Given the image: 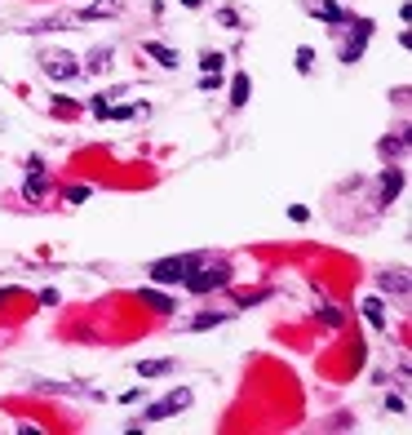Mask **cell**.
Returning <instances> with one entry per match:
<instances>
[{
    "label": "cell",
    "instance_id": "cell-13",
    "mask_svg": "<svg viewBox=\"0 0 412 435\" xmlns=\"http://www.w3.org/2000/svg\"><path fill=\"white\" fill-rule=\"evenodd\" d=\"M226 320H231L226 311H204V316H196V320L187 324V329H191V333H200V329H213V324H226Z\"/></svg>",
    "mask_w": 412,
    "mask_h": 435
},
{
    "label": "cell",
    "instance_id": "cell-15",
    "mask_svg": "<svg viewBox=\"0 0 412 435\" xmlns=\"http://www.w3.org/2000/svg\"><path fill=\"white\" fill-rule=\"evenodd\" d=\"M297 71H301V76H310V71H315V49H310V45H301V49H297Z\"/></svg>",
    "mask_w": 412,
    "mask_h": 435
},
{
    "label": "cell",
    "instance_id": "cell-23",
    "mask_svg": "<svg viewBox=\"0 0 412 435\" xmlns=\"http://www.w3.org/2000/svg\"><path fill=\"white\" fill-rule=\"evenodd\" d=\"M182 5H187V9H200V5H204V0H182Z\"/></svg>",
    "mask_w": 412,
    "mask_h": 435
},
{
    "label": "cell",
    "instance_id": "cell-7",
    "mask_svg": "<svg viewBox=\"0 0 412 435\" xmlns=\"http://www.w3.org/2000/svg\"><path fill=\"white\" fill-rule=\"evenodd\" d=\"M248 98H253V80H248V71H239L231 80V107H248Z\"/></svg>",
    "mask_w": 412,
    "mask_h": 435
},
{
    "label": "cell",
    "instance_id": "cell-16",
    "mask_svg": "<svg viewBox=\"0 0 412 435\" xmlns=\"http://www.w3.org/2000/svg\"><path fill=\"white\" fill-rule=\"evenodd\" d=\"M217 22H222L226 31H239V14H235L231 5H222V9H217Z\"/></svg>",
    "mask_w": 412,
    "mask_h": 435
},
{
    "label": "cell",
    "instance_id": "cell-17",
    "mask_svg": "<svg viewBox=\"0 0 412 435\" xmlns=\"http://www.w3.org/2000/svg\"><path fill=\"white\" fill-rule=\"evenodd\" d=\"M89 196H93V191H89V187H80V183L63 191V200H67V204H84V200H89Z\"/></svg>",
    "mask_w": 412,
    "mask_h": 435
},
{
    "label": "cell",
    "instance_id": "cell-4",
    "mask_svg": "<svg viewBox=\"0 0 412 435\" xmlns=\"http://www.w3.org/2000/svg\"><path fill=\"white\" fill-rule=\"evenodd\" d=\"M45 191H49V183H45V165L31 160V174H27V183H22V196H27V200H40Z\"/></svg>",
    "mask_w": 412,
    "mask_h": 435
},
{
    "label": "cell",
    "instance_id": "cell-14",
    "mask_svg": "<svg viewBox=\"0 0 412 435\" xmlns=\"http://www.w3.org/2000/svg\"><path fill=\"white\" fill-rule=\"evenodd\" d=\"M142 302H147V307H155V311H173V298H164V293H155V289H142L138 293Z\"/></svg>",
    "mask_w": 412,
    "mask_h": 435
},
{
    "label": "cell",
    "instance_id": "cell-2",
    "mask_svg": "<svg viewBox=\"0 0 412 435\" xmlns=\"http://www.w3.org/2000/svg\"><path fill=\"white\" fill-rule=\"evenodd\" d=\"M182 409H191V391H187V386H173V391H168L164 400L147 404V422H164V418H177Z\"/></svg>",
    "mask_w": 412,
    "mask_h": 435
},
{
    "label": "cell",
    "instance_id": "cell-18",
    "mask_svg": "<svg viewBox=\"0 0 412 435\" xmlns=\"http://www.w3.org/2000/svg\"><path fill=\"white\" fill-rule=\"evenodd\" d=\"M222 63H226V58H222V54H217V49H209V54H204V58H200V67H204V76H209V71H222Z\"/></svg>",
    "mask_w": 412,
    "mask_h": 435
},
{
    "label": "cell",
    "instance_id": "cell-9",
    "mask_svg": "<svg viewBox=\"0 0 412 435\" xmlns=\"http://www.w3.org/2000/svg\"><path fill=\"white\" fill-rule=\"evenodd\" d=\"M120 5L125 0H93V5L80 9V18H111V14H120Z\"/></svg>",
    "mask_w": 412,
    "mask_h": 435
},
{
    "label": "cell",
    "instance_id": "cell-22",
    "mask_svg": "<svg viewBox=\"0 0 412 435\" xmlns=\"http://www.w3.org/2000/svg\"><path fill=\"white\" fill-rule=\"evenodd\" d=\"M288 213H293V222H306V218H310V209H306V204H293Z\"/></svg>",
    "mask_w": 412,
    "mask_h": 435
},
{
    "label": "cell",
    "instance_id": "cell-12",
    "mask_svg": "<svg viewBox=\"0 0 412 435\" xmlns=\"http://www.w3.org/2000/svg\"><path fill=\"white\" fill-rule=\"evenodd\" d=\"M164 373H173V360H142L138 365V378L147 382V378H164Z\"/></svg>",
    "mask_w": 412,
    "mask_h": 435
},
{
    "label": "cell",
    "instance_id": "cell-3",
    "mask_svg": "<svg viewBox=\"0 0 412 435\" xmlns=\"http://www.w3.org/2000/svg\"><path fill=\"white\" fill-rule=\"evenodd\" d=\"M182 284H187L191 293H209V289H222V284H226V271H222V267H204V262H200V267L191 271Z\"/></svg>",
    "mask_w": 412,
    "mask_h": 435
},
{
    "label": "cell",
    "instance_id": "cell-8",
    "mask_svg": "<svg viewBox=\"0 0 412 435\" xmlns=\"http://www.w3.org/2000/svg\"><path fill=\"white\" fill-rule=\"evenodd\" d=\"M399 187H404V174H399V169H386V174H381V204H390L395 196H399Z\"/></svg>",
    "mask_w": 412,
    "mask_h": 435
},
{
    "label": "cell",
    "instance_id": "cell-19",
    "mask_svg": "<svg viewBox=\"0 0 412 435\" xmlns=\"http://www.w3.org/2000/svg\"><path fill=\"white\" fill-rule=\"evenodd\" d=\"M381 289H395V293H404V289H408V280H404V271H395V275H390V271H386V275H381Z\"/></svg>",
    "mask_w": 412,
    "mask_h": 435
},
{
    "label": "cell",
    "instance_id": "cell-11",
    "mask_svg": "<svg viewBox=\"0 0 412 435\" xmlns=\"http://www.w3.org/2000/svg\"><path fill=\"white\" fill-rule=\"evenodd\" d=\"M363 320L372 324V329H386V307H381V298H363Z\"/></svg>",
    "mask_w": 412,
    "mask_h": 435
},
{
    "label": "cell",
    "instance_id": "cell-21",
    "mask_svg": "<svg viewBox=\"0 0 412 435\" xmlns=\"http://www.w3.org/2000/svg\"><path fill=\"white\" fill-rule=\"evenodd\" d=\"M386 409H390V413H404V409H408V404H404V400H399V395H386Z\"/></svg>",
    "mask_w": 412,
    "mask_h": 435
},
{
    "label": "cell",
    "instance_id": "cell-10",
    "mask_svg": "<svg viewBox=\"0 0 412 435\" xmlns=\"http://www.w3.org/2000/svg\"><path fill=\"white\" fill-rule=\"evenodd\" d=\"M310 14L324 22H346V9H337L333 0H310Z\"/></svg>",
    "mask_w": 412,
    "mask_h": 435
},
{
    "label": "cell",
    "instance_id": "cell-20",
    "mask_svg": "<svg viewBox=\"0 0 412 435\" xmlns=\"http://www.w3.org/2000/svg\"><path fill=\"white\" fill-rule=\"evenodd\" d=\"M319 320L328 324V329H342V311H337V307H324V311H319Z\"/></svg>",
    "mask_w": 412,
    "mask_h": 435
},
{
    "label": "cell",
    "instance_id": "cell-5",
    "mask_svg": "<svg viewBox=\"0 0 412 435\" xmlns=\"http://www.w3.org/2000/svg\"><path fill=\"white\" fill-rule=\"evenodd\" d=\"M142 54H147V58H155V63H160V67H168V71H173V67L182 63V58H177V49H168V45H160V40H147V45H142Z\"/></svg>",
    "mask_w": 412,
    "mask_h": 435
},
{
    "label": "cell",
    "instance_id": "cell-6",
    "mask_svg": "<svg viewBox=\"0 0 412 435\" xmlns=\"http://www.w3.org/2000/svg\"><path fill=\"white\" fill-rule=\"evenodd\" d=\"M45 71H49L54 80H71V76H76L80 67H76V58H71V54H54L49 63H45Z\"/></svg>",
    "mask_w": 412,
    "mask_h": 435
},
{
    "label": "cell",
    "instance_id": "cell-1",
    "mask_svg": "<svg viewBox=\"0 0 412 435\" xmlns=\"http://www.w3.org/2000/svg\"><path fill=\"white\" fill-rule=\"evenodd\" d=\"M200 253H182V258H160V262H151V284H182V280H187V275L191 271H196L200 267Z\"/></svg>",
    "mask_w": 412,
    "mask_h": 435
}]
</instances>
